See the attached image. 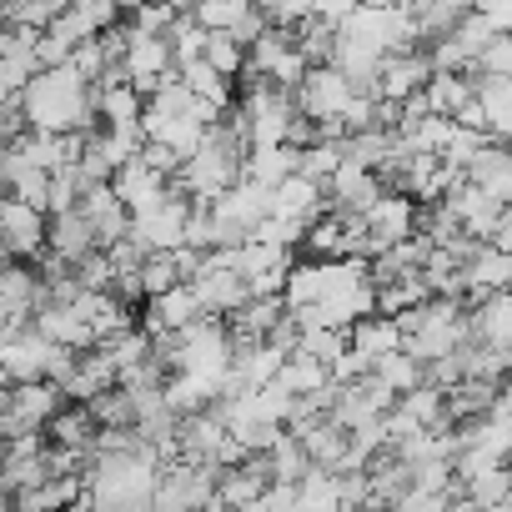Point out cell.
I'll return each mask as SVG.
<instances>
[{"mask_svg":"<svg viewBox=\"0 0 512 512\" xmlns=\"http://www.w3.org/2000/svg\"><path fill=\"white\" fill-rule=\"evenodd\" d=\"M41 302H46V277H41V267H31L26 256H11L6 277H0V312H6V332L31 327L36 312H41Z\"/></svg>","mask_w":512,"mask_h":512,"instance_id":"cell-6","label":"cell"},{"mask_svg":"<svg viewBox=\"0 0 512 512\" xmlns=\"http://www.w3.org/2000/svg\"><path fill=\"white\" fill-rule=\"evenodd\" d=\"M452 36H457V46H462V51H467V56L477 61V56H482V51L492 46V36H497V21H487L482 11H472V16H467V21H462V26L452 31Z\"/></svg>","mask_w":512,"mask_h":512,"instance_id":"cell-35","label":"cell"},{"mask_svg":"<svg viewBox=\"0 0 512 512\" xmlns=\"http://www.w3.org/2000/svg\"><path fill=\"white\" fill-rule=\"evenodd\" d=\"M297 171H302V146H292V141H267V146L246 151V176L262 186H282Z\"/></svg>","mask_w":512,"mask_h":512,"instance_id":"cell-16","label":"cell"},{"mask_svg":"<svg viewBox=\"0 0 512 512\" xmlns=\"http://www.w3.org/2000/svg\"><path fill=\"white\" fill-rule=\"evenodd\" d=\"M507 507H512V492H507Z\"/></svg>","mask_w":512,"mask_h":512,"instance_id":"cell-40","label":"cell"},{"mask_svg":"<svg viewBox=\"0 0 512 512\" xmlns=\"http://www.w3.org/2000/svg\"><path fill=\"white\" fill-rule=\"evenodd\" d=\"M477 11L497 21V31H512V0H477Z\"/></svg>","mask_w":512,"mask_h":512,"instance_id":"cell-39","label":"cell"},{"mask_svg":"<svg viewBox=\"0 0 512 512\" xmlns=\"http://www.w3.org/2000/svg\"><path fill=\"white\" fill-rule=\"evenodd\" d=\"M26 116L41 131H91L96 116H101V86L86 81L71 61L66 66H46L26 86Z\"/></svg>","mask_w":512,"mask_h":512,"instance_id":"cell-2","label":"cell"},{"mask_svg":"<svg viewBox=\"0 0 512 512\" xmlns=\"http://www.w3.org/2000/svg\"><path fill=\"white\" fill-rule=\"evenodd\" d=\"M191 211H196V196H186L181 186H171V196H166L161 206H151V211L136 216L131 236H136L146 251H176V246H186Z\"/></svg>","mask_w":512,"mask_h":512,"instance_id":"cell-5","label":"cell"},{"mask_svg":"<svg viewBox=\"0 0 512 512\" xmlns=\"http://www.w3.org/2000/svg\"><path fill=\"white\" fill-rule=\"evenodd\" d=\"M36 327H41L51 342H61V347H81V352L101 342V332L91 327V317H86L76 302H41Z\"/></svg>","mask_w":512,"mask_h":512,"instance_id":"cell-14","label":"cell"},{"mask_svg":"<svg viewBox=\"0 0 512 512\" xmlns=\"http://www.w3.org/2000/svg\"><path fill=\"white\" fill-rule=\"evenodd\" d=\"M61 342H51L36 322L21 327V332H6L0 337V372L6 382H31V377H51V357H56Z\"/></svg>","mask_w":512,"mask_h":512,"instance_id":"cell-7","label":"cell"},{"mask_svg":"<svg viewBox=\"0 0 512 512\" xmlns=\"http://www.w3.org/2000/svg\"><path fill=\"white\" fill-rule=\"evenodd\" d=\"M201 317H211V312H206L196 282H176L171 292L146 297V322H141V327L156 337V332H181V327H191V322H201Z\"/></svg>","mask_w":512,"mask_h":512,"instance_id":"cell-11","label":"cell"},{"mask_svg":"<svg viewBox=\"0 0 512 512\" xmlns=\"http://www.w3.org/2000/svg\"><path fill=\"white\" fill-rule=\"evenodd\" d=\"M472 342L512 347V292H487L472 302Z\"/></svg>","mask_w":512,"mask_h":512,"instance_id":"cell-19","label":"cell"},{"mask_svg":"<svg viewBox=\"0 0 512 512\" xmlns=\"http://www.w3.org/2000/svg\"><path fill=\"white\" fill-rule=\"evenodd\" d=\"M382 191H387L382 171L367 166V161H357V156H347V161L332 171V181H327V196H332V206H342V211H367Z\"/></svg>","mask_w":512,"mask_h":512,"instance_id":"cell-13","label":"cell"},{"mask_svg":"<svg viewBox=\"0 0 512 512\" xmlns=\"http://www.w3.org/2000/svg\"><path fill=\"white\" fill-rule=\"evenodd\" d=\"M362 216H367L372 256H382L387 246H397V241H407V236L417 231V216H422V211H417V196L397 186V191H382V196H377Z\"/></svg>","mask_w":512,"mask_h":512,"instance_id":"cell-8","label":"cell"},{"mask_svg":"<svg viewBox=\"0 0 512 512\" xmlns=\"http://www.w3.org/2000/svg\"><path fill=\"white\" fill-rule=\"evenodd\" d=\"M76 56V46L66 41V36H56V31H41V66H66Z\"/></svg>","mask_w":512,"mask_h":512,"instance_id":"cell-38","label":"cell"},{"mask_svg":"<svg viewBox=\"0 0 512 512\" xmlns=\"http://www.w3.org/2000/svg\"><path fill=\"white\" fill-rule=\"evenodd\" d=\"M141 111H146V96L131 81L101 86V121L106 126H141Z\"/></svg>","mask_w":512,"mask_h":512,"instance_id":"cell-23","label":"cell"},{"mask_svg":"<svg viewBox=\"0 0 512 512\" xmlns=\"http://www.w3.org/2000/svg\"><path fill=\"white\" fill-rule=\"evenodd\" d=\"M277 26H297V21H307V16H317V0H256Z\"/></svg>","mask_w":512,"mask_h":512,"instance_id":"cell-37","label":"cell"},{"mask_svg":"<svg viewBox=\"0 0 512 512\" xmlns=\"http://www.w3.org/2000/svg\"><path fill=\"white\" fill-rule=\"evenodd\" d=\"M352 347H357V352H367V357H372V367H377L382 357H392V352H402V347H407V332H402V322H397L392 312H372V317L352 322Z\"/></svg>","mask_w":512,"mask_h":512,"instance_id":"cell-17","label":"cell"},{"mask_svg":"<svg viewBox=\"0 0 512 512\" xmlns=\"http://www.w3.org/2000/svg\"><path fill=\"white\" fill-rule=\"evenodd\" d=\"M487 141H492L487 131H472V126H462V121H457V131H452V141H447L442 161H447V166H457V171H467V166L477 161V151H482Z\"/></svg>","mask_w":512,"mask_h":512,"instance_id":"cell-34","label":"cell"},{"mask_svg":"<svg viewBox=\"0 0 512 512\" xmlns=\"http://www.w3.org/2000/svg\"><path fill=\"white\" fill-rule=\"evenodd\" d=\"M432 71H437V66H432V51H427V56H422L417 46H412V51H392V56L382 61L372 91H377L382 101H407L412 91H427Z\"/></svg>","mask_w":512,"mask_h":512,"instance_id":"cell-12","label":"cell"},{"mask_svg":"<svg viewBox=\"0 0 512 512\" xmlns=\"http://www.w3.org/2000/svg\"><path fill=\"white\" fill-rule=\"evenodd\" d=\"M176 71H181V81H186L191 91H201L211 106H221V111L231 106V76H221V71H216L206 56H196V61H181Z\"/></svg>","mask_w":512,"mask_h":512,"instance_id":"cell-24","label":"cell"},{"mask_svg":"<svg viewBox=\"0 0 512 512\" xmlns=\"http://www.w3.org/2000/svg\"><path fill=\"white\" fill-rule=\"evenodd\" d=\"M0 231H6V251L11 256L36 262V256L51 246V211L31 206L21 196H6V206H0Z\"/></svg>","mask_w":512,"mask_h":512,"instance_id":"cell-9","label":"cell"},{"mask_svg":"<svg viewBox=\"0 0 512 512\" xmlns=\"http://www.w3.org/2000/svg\"><path fill=\"white\" fill-rule=\"evenodd\" d=\"M176 282H186L176 251H151L146 262H141V287H146V297H161V292H171Z\"/></svg>","mask_w":512,"mask_h":512,"instance_id":"cell-29","label":"cell"},{"mask_svg":"<svg viewBox=\"0 0 512 512\" xmlns=\"http://www.w3.org/2000/svg\"><path fill=\"white\" fill-rule=\"evenodd\" d=\"M462 492H467V502H507V492H512V462H502V467H487V472L467 477V482H462Z\"/></svg>","mask_w":512,"mask_h":512,"instance_id":"cell-32","label":"cell"},{"mask_svg":"<svg viewBox=\"0 0 512 512\" xmlns=\"http://www.w3.org/2000/svg\"><path fill=\"white\" fill-rule=\"evenodd\" d=\"M287 307L297 312V307H312V302H322V256L317 262H297L292 267V277H287Z\"/></svg>","mask_w":512,"mask_h":512,"instance_id":"cell-30","label":"cell"},{"mask_svg":"<svg viewBox=\"0 0 512 512\" xmlns=\"http://www.w3.org/2000/svg\"><path fill=\"white\" fill-rule=\"evenodd\" d=\"M246 56H251V51H246L231 31H211V36H206V61H211L221 76H231V81L246 76Z\"/></svg>","mask_w":512,"mask_h":512,"instance_id":"cell-27","label":"cell"},{"mask_svg":"<svg viewBox=\"0 0 512 512\" xmlns=\"http://www.w3.org/2000/svg\"><path fill=\"white\" fill-rule=\"evenodd\" d=\"M91 412H96L101 427H136V397H131L121 382L106 387L101 397H91Z\"/></svg>","mask_w":512,"mask_h":512,"instance_id":"cell-28","label":"cell"},{"mask_svg":"<svg viewBox=\"0 0 512 512\" xmlns=\"http://www.w3.org/2000/svg\"><path fill=\"white\" fill-rule=\"evenodd\" d=\"M347 161V136H322V141H312V146H302V176H312V181H332V171Z\"/></svg>","mask_w":512,"mask_h":512,"instance_id":"cell-25","label":"cell"},{"mask_svg":"<svg viewBox=\"0 0 512 512\" xmlns=\"http://www.w3.org/2000/svg\"><path fill=\"white\" fill-rule=\"evenodd\" d=\"M467 176H472L477 186H487L497 201H507V206H512V141L492 136V141L477 151V161L467 166Z\"/></svg>","mask_w":512,"mask_h":512,"instance_id":"cell-18","label":"cell"},{"mask_svg":"<svg viewBox=\"0 0 512 512\" xmlns=\"http://www.w3.org/2000/svg\"><path fill=\"white\" fill-rule=\"evenodd\" d=\"M407 6H412V16H417L422 41H442V36H452V31L477 11V0H407Z\"/></svg>","mask_w":512,"mask_h":512,"instance_id":"cell-20","label":"cell"},{"mask_svg":"<svg viewBox=\"0 0 512 512\" xmlns=\"http://www.w3.org/2000/svg\"><path fill=\"white\" fill-rule=\"evenodd\" d=\"M357 81L337 66V61H322V66H312L307 76H302V86H297V106L317 121V126H327V121H342L347 116V106L357 101ZM347 126V121H342Z\"/></svg>","mask_w":512,"mask_h":512,"instance_id":"cell-4","label":"cell"},{"mask_svg":"<svg viewBox=\"0 0 512 512\" xmlns=\"http://www.w3.org/2000/svg\"><path fill=\"white\" fill-rule=\"evenodd\" d=\"M71 66L86 76V81H101L106 71H111V56H106V41L101 36H91V41H81L76 46V56H71Z\"/></svg>","mask_w":512,"mask_h":512,"instance_id":"cell-36","label":"cell"},{"mask_svg":"<svg viewBox=\"0 0 512 512\" xmlns=\"http://www.w3.org/2000/svg\"><path fill=\"white\" fill-rule=\"evenodd\" d=\"M297 487H302V507H342L347 502L342 497V477L332 467H312Z\"/></svg>","mask_w":512,"mask_h":512,"instance_id":"cell-31","label":"cell"},{"mask_svg":"<svg viewBox=\"0 0 512 512\" xmlns=\"http://www.w3.org/2000/svg\"><path fill=\"white\" fill-rule=\"evenodd\" d=\"M442 201L452 206V216L462 221V231H472V236H482V241H492V236H497V226H502V216L512 211L507 201H497V196H492L487 186H477L472 176H462Z\"/></svg>","mask_w":512,"mask_h":512,"instance_id":"cell-10","label":"cell"},{"mask_svg":"<svg viewBox=\"0 0 512 512\" xmlns=\"http://www.w3.org/2000/svg\"><path fill=\"white\" fill-rule=\"evenodd\" d=\"M46 432H51L61 447H86V452H96V432H101V422H96L91 402H76V407H61V412L51 417Z\"/></svg>","mask_w":512,"mask_h":512,"instance_id":"cell-21","label":"cell"},{"mask_svg":"<svg viewBox=\"0 0 512 512\" xmlns=\"http://www.w3.org/2000/svg\"><path fill=\"white\" fill-rule=\"evenodd\" d=\"M477 96L492 116V136L512 141V76H497V81H482L477 76Z\"/></svg>","mask_w":512,"mask_h":512,"instance_id":"cell-26","label":"cell"},{"mask_svg":"<svg viewBox=\"0 0 512 512\" xmlns=\"http://www.w3.org/2000/svg\"><path fill=\"white\" fill-rule=\"evenodd\" d=\"M66 387L56 377H31V382H6V407H0V437H26L46 432L51 417L66 407Z\"/></svg>","mask_w":512,"mask_h":512,"instance_id":"cell-3","label":"cell"},{"mask_svg":"<svg viewBox=\"0 0 512 512\" xmlns=\"http://www.w3.org/2000/svg\"><path fill=\"white\" fill-rule=\"evenodd\" d=\"M96 246H101L96 221H91L81 206H71V211H51V251H56V256H66V262L76 267L81 256H91Z\"/></svg>","mask_w":512,"mask_h":512,"instance_id":"cell-15","label":"cell"},{"mask_svg":"<svg viewBox=\"0 0 512 512\" xmlns=\"http://www.w3.org/2000/svg\"><path fill=\"white\" fill-rule=\"evenodd\" d=\"M472 96H477V81H472L467 71H432V81H427V101H432V111L457 116Z\"/></svg>","mask_w":512,"mask_h":512,"instance_id":"cell-22","label":"cell"},{"mask_svg":"<svg viewBox=\"0 0 512 512\" xmlns=\"http://www.w3.org/2000/svg\"><path fill=\"white\" fill-rule=\"evenodd\" d=\"M467 76H472V81H477V76H482V81L512 76V31H497V36H492V46H487V51H482V56L467 66Z\"/></svg>","mask_w":512,"mask_h":512,"instance_id":"cell-33","label":"cell"},{"mask_svg":"<svg viewBox=\"0 0 512 512\" xmlns=\"http://www.w3.org/2000/svg\"><path fill=\"white\" fill-rule=\"evenodd\" d=\"M156 482H161V462L146 457L141 447L126 452H96L86 467V497L71 512H116V507H156Z\"/></svg>","mask_w":512,"mask_h":512,"instance_id":"cell-1","label":"cell"}]
</instances>
